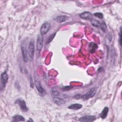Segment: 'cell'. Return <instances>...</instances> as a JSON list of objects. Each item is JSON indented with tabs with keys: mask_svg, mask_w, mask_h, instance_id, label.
I'll return each instance as SVG.
<instances>
[{
	"mask_svg": "<svg viewBox=\"0 0 122 122\" xmlns=\"http://www.w3.org/2000/svg\"><path fill=\"white\" fill-rule=\"evenodd\" d=\"M80 16L81 18L85 20H90L91 21L93 19V15L89 11H84L82 13H81Z\"/></svg>",
	"mask_w": 122,
	"mask_h": 122,
	"instance_id": "ba28073f",
	"label": "cell"
},
{
	"mask_svg": "<svg viewBox=\"0 0 122 122\" xmlns=\"http://www.w3.org/2000/svg\"><path fill=\"white\" fill-rule=\"evenodd\" d=\"M51 27V25L49 22H45L44 23H43L40 29L41 35H43L46 33H47L50 30Z\"/></svg>",
	"mask_w": 122,
	"mask_h": 122,
	"instance_id": "5b68a950",
	"label": "cell"
},
{
	"mask_svg": "<svg viewBox=\"0 0 122 122\" xmlns=\"http://www.w3.org/2000/svg\"><path fill=\"white\" fill-rule=\"evenodd\" d=\"M15 103L17 104L21 110L23 112H26L28 111V108L27 107L26 102L25 101L21 98L17 99L15 101Z\"/></svg>",
	"mask_w": 122,
	"mask_h": 122,
	"instance_id": "3957f363",
	"label": "cell"
},
{
	"mask_svg": "<svg viewBox=\"0 0 122 122\" xmlns=\"http://www.w3.org/2000/svg\"><path fill=\"white\" fill-rule=\"evenodd\" d=\"M51 93L52 95L55 96V97L59 96L60 95V93L59 92L55 89H52L51 91Z\"/></svg>",
	"mask_w": 122,
	"mask_h": 122,
	"instance_id": "ffe728a7",
	"label": "cell"
},
{
	"mask_svg": "<svg viewBox=\"0 0 122 122\" xmlns=\"http://www.w3.org/2000/svg\"><path fill=\"white\" fill-rule=\"evenodd\" d=\"M96 118L94 115H85L80 117L78 121L81 122H93L96 120Z\"/></svg>",
	"mask_w": 122,
	"mask_h": 122,
	"instance_id": "52a82bcc",
	"label": "cell"
},
{
	"mask_svg": "<svg viewBox=\"0 0 122 122\" xmlns=\"http://www.w3.org/2000/svg\"><path fill=\"white\" fill-rule=\"evenodd\" d=\"M34 40L32 39L30 40L28 48V57L29 60H30L31 61H32L34 57Z\"/></svg>",
	"mask_w": 122,
	"mask_h": 122,
	"instance_id": "7a4b0ae2",
	"label": "cell"
},
{
	"mask_svg": "<svg viewBox=\"0 0 122 122\" xmlns=\"http://www.w3.org/2000/svg\"><path fill=\"white\" fill-rule=\"evenodd\" d=\"M35 85L36 87V89L38 92L41 94H43L45 92L44 89L42 88V87L41 85L40 81L38 80H35Z\"/></svg>",
	"mask_w": 122,
	"mask_h": 122,
	"instance_id": "30bf717a",
	"label": "cell"
},
{
	"mask_svg": "<svg viewBox=\"0 0 122 122\" xmlns=\"http://www.w3.org/2000/svg\"><path fill=\"white\" fill-rule=\"evenodd\" d=\"M97 48H98V45L96 43L93 42H90L89 44V50L90 52L92 53H94L95 51L97 49Z\"/></svg>",
	"mask_w": 122,
	"mask_h": 122,
	"instance_id": "7c38bea8",
	"label": "cell"
},
{
	"mask_svg": "<svg viewBox=\"0 0 122 122\" xmlns=\"http://www.w3.org/2000/svg\"><path fill=\"white\" fill-rule=\"evenodd\" d=\"M8 80V75L7 73V72L5 71L3 72L1 74L0 76V88L1 90L4 89L5 87L6 83Z\"/></svg>",
	"mask_w": 122,
	"mask_h": 122,
	"instance_id": "277c9868",
	"label": "cell"
},
{
	"mask_svg": "<svg viewBox=\"0 0 122 122\" xmlns=\"http://www.w3.org/2000/svg\"><path fill=\"white\" fill-rule=\"evenodd\" d=\"M43 45V38L42 35H39L37 38L36 49L38 51H40L42 48Z\"/></svg>",
	"mask_w": 122,
	"mask_h": 122,
	"instance_id": "9c48e42d",
	"label": "cell"
},
{
	"mask_svg": "<svg viewBox=\"0 0 122 122\" xmlns=\"http://www.w3.org/2000/svg\"><path fill=\"white\" fill-rule=\"evenodd\" d=\"M108 112H109V108L105 106L104 108V109L102 110L101 113H100V117L103 119L106 118V117L107 116Z\"/></svg>",
	"mask_w": 122,
	"mask_h": 122,
	"instance_id": "9a60e30c",
	"label": "cell"
},
{
	"mask_svg": "<svg viewBox=\"0 0 122 122\" xmlns=\"http://www.w3.org/2000/svg\"><path fill=\"white\" fill-rule=\"evenodd\" d=\"M101 30L103 32H106L107 30V26L106 25V23H105L104 21H102V22L100 23V26L99 27Z\"/></svg>",
	"mask_w": 122,
	"mask_h": 122,
	"instance_id": "2e32d148",
	"label": "cell"
},
{
	"mask_svg": "<svg viewBox=\"0 0 122 122\" xmlns=\"http://www.w3.org/2000/svg\"><path fill=\"white\" fill-rule=\"evenodd\" d=\"M96 93V89L94 88H93L90 89L88 92L85 93L84 94H78L75 95L74 97L77 99H81L83 100H87L90 98H92L94 96Z\"/></svg>",
	"mask_w": 122,
	"mask_h": 122,
	"instance_id": "6da1fadb",
	"label": "cell"
},
{
	"mask_svg": "<svg viewBox=\"0 0 122 122\" xmlns=\"http://www.w3.org/2000/svg\"><path fill=\"white\" fill-rule=\"evenodd\" d=\"M55 34H56V33H52L47 38V43H49L50 42H51L52 40L53 39V38H54L55 36Z\"/></svg>",
	"mask_w": 122,
	"mask_h": 122,
	"instance_id": "d6986e66",
	"label": "cell"
},
{
	"mask_svg": "<svg viewBox=\"0 0 122 122\" xmlns=\"http://www.w3.org/2000/svg\"><path fill=\"white\" fill-rule=\"evenodd\" d=\"M82 107V105L79 103H74L71 104L69 106H68V108L71 110H78L81 109Z\"/></svg>",
	"mask_w": 122,
	"mask_h": 122,
	"instance_id": "5bb4252c",
	"label": "cell"
},
{
	"mask_svg": "<svg viewBox=\"0 0 122 122\" xmlns=\"http://www.w3.org/2000/svg\"><path fill=\"white\" fill-rule=\"evenodd\" d=\"M12 122H20V121H25V118L24 117L20 115H15L12 117Z\"/></svg>",
	"mask_w": 122,
	"mask_h": 122,
	"instance_id": "4fadbf2b",
	"label": "cell"
},
{
	"mask_svg": "<svg viewBox=\"0 0 122 122\" xmlns=\"http://www.w3.org/2000/svg\"><path fill=\"white\" fill-rule=\"evenodd\" d=\"M66 17L65 16H59L56 18V20L58 22L61 23L65 21L66 20Z\"/></svg>",
	"mask_w": 122,
	"mask_h": 122,
	"instance_id": "e0dca14e",
	"label": "cell"
},
{
	"mask_svg": "<svg viewBox=\"0 0 122 122\" xmlns=\"http://www.w3.org/2000/svg\"><path fill=\"white\" fill-rule=\"evenodd\" d=\"M91 22H92V24L94 26V27H97V28H99L100 27V22H99L98 20H95V19H93L92 21H91Z\"/></svg>",
	"mask_w": 122,
	"mask_h": 122,
	"instance_id": "ac0fdd59",
	"label": "cell"
},
{
	"mask_svg": "<svg viewBox=\"0 0 122 122\" xmlns=\"http://www.w3.org/2000/svg\"><path fill=\"white\" fill-rule=\"evenodd\" d=\"M94 15L100 19H102L103 18V14L101 12H96L94 13Z\"/></svg>",
	"mask_w": 122,
	"mask_h": 122,
	"instance_id": "44dd1931",
	"label": "cell"
},
{
	"mask_svg": "<svg viewBox=\"0 0 122 122\" xmlns=\"http://www.w3.org/2000/svg\"><path fill=\"white\" fill-rule=\"evenodd\" d=\"M29 121H32V122H33V121L32 120H31V119L30 118V119L28 120V122H29Z\"/></svg>",
	"mask_w": 122,
	"mask_h": 122,
	"instance_id": "d4e9b609",
	"label": "cell"
},
{
	"mask_svg": "<svg viewBox=\"0 0 122 122\" xmlns=\"http://www.w3.org/2000/svg\"><path fill=\"white\" fill-rule=\"evenodd\" d=\"M71 88H72V87H71V86H65V87H64L62 88V90H63L64 91L69 90Z\"/></svg>",
	"mask_w": 122,
	"mask_h": 122,
	"instance_id": "7402d4cb",
	"label": "cell"
},
{
	"mask_svg": "<svg viewBox=\"0 0 122 122\" xmlns=\"http://www.w3.org/2000/svg\"><path fill=\"white\" fill-rule=\"evenodd\" d=\"M53 101L58 105H62L65 103V101L58 97H55L53 98Z\"/></svg>",
	"mask_w": 122,
	"mask_h": 122,
	"instance_id": "8fae6325",
	"label": "cell"
},
{
	"mask_svg": "<svg viewBox=\"0 0 122 122\" xmlns=\"http://www.w3.org/2000/svg\"><path fill=\"white\" fill-rule=\"evenodd\" d=\"M30 87L33 88V86H34V84H33V80L32 79V78L31 77V79L30 78Z\"/></svg>",
	"mask_w": 122,
	"mask_h": 122,
	"instance_id": "603a6c76",
	"label": "cell"
},
{
	"mask_svg": "<svg viewBox=\"0 0 122 122\" xmlns=\"http://www.w3.org/2000/svg\"><path fill=\"white\" fill-rule=\"evenodd\" d=\"M21 51L22 53V58L24 61L25 62H28L29 60V57H28V49H27L26 45L23 44L21 46Z\"/></svg>",
	"mask_w": 122,
	"mask_h": 122,
	"instance_id": "8992f818",
	"label": "cell"
},
{
	"mask_svg": "<svg viewBox=\"0 0 122 122\" xmlns=\"http://www.w3.org/2000/svg\"><path fill=\"white\" fill-rule=\"evenodd\" d=\"M120 30V32L119 33V43H120V45H121V30Z\"/></svg>",
	"mask_w": 122,
	"mask_h": 122,
	"instance_id": "cb8c5ba5",
	"label": "cell"
}]
</instances>
